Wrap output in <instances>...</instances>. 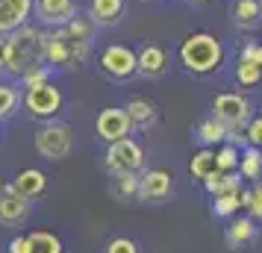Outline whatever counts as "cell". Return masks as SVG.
<instances>
[{
  "instance_id": "cell-20",
  "label": "cell",
  "mask_w": 262,
  "mask_h": 253,
  "mask_svg": "<svg viewBox=\"0 0 262 253\" xmlns=\"http://www.w3.org/2000/svg\"><path fill=\"white\" fill-rule=\"evenodd\" d=\"M203 189L212 194H224V192H238L242 189V174L238 171H215L212 177L203 180Z\"/></svg>"
},
{
  "instance_id": "cell-8",
  "label": "cell",
  "mask_w": 262,
  "mask_h": 253,
  "mask_svg": "<svg viewBox=\"0 0 262 253\" xmlns=\"http://www.w3.org/2000/svg\"><path fill=\"white\" fill-rule=\"evenodd\" d=\"M100 71L112 80H130L136 74V50L130 44H106L100 50Z\"/></svg>"
},
{
  "instance_id": "cell-26",
  "label": "cell",
  "mask_w": 262,
  "mask_h": 253,
  "mask_svg": "<svg viewBox=\"0 0 262 253\" xmlns=\"http://www.w3.org/2000/svg\"><path fill=\"white\" fill-rule=\"evenodd\" d=\"M236 83L242 85V88H253V85L262 83V68L259 65H253L250 59H245V56H238L236 62Z\"/></svg>"
},
{
  "instance_id": "cell-36",
  "label": "cell",
  "mask_w": 262,
  "mask_h": 253,
  "mask_svg": "<svg viewBox=\"0 0 262 253\" xmlns=\"http://www.w3.org/2000/svg\"><path fill=\"white\" fill-rule=\"evenodd\" d=\"M6 253H27V236H15L9 241V250Z\"/></svg>"
},
{
  "instance_id": "cell-29",
  "label": "cell",
  "mask_w": 262,
  "mask_h": 253,
  "mask_svg": "<svg viewBox=\"0 0 262 253\" xmlns=\"http://www.w3.org/2000/svg\"><path fill=\"white\" fill-rule=\"evenodd\" d=\"M238 156H242V147L230 145V142H224V145H218V147H215L218 171H238Z\"/></svg>"
},
{
  "instance_id": "cell-18",
  "label": "cell",
  "mask_w": 262,
  "mask_h": 253,
  "mask_svg": "<svg viewBox=\"0 0 262 253\" xmlns=\"http://www.w3.org/2000/svg\"><path fill=\"white\" fill-rule=\"evenodd\" d=\"M27 253H65V244L50 229H33L27 236Z\"/></svg>"
},
{
  "instance_id": "cell-19",
  "label": "cell",
  "mask_w": 262,
  "mask_h": 253,
  "mask_svg": "<svg viewBox=\"0 0 262 253\" xmlns=\"http://www.w3.org/2000/svg\"><path fill=\"white\" fill-rule=\"evenodd\" d=\"M262 18L259 0H233V21L242 30H253Z\"/></svg>"
},
{
  "instance_id": "cell-4",
  "label": "cell",
  "mask_w": 262,
  "mask_h": 253,
  "mask_svg": "<svg viewBox=\"0 0 262 253\" xmlns=\"http://www.w3.org/2000/svg\"><path fill=\"white\" fill-rule=\"evenodd\" d=\"M33 145H36L38 156L41 159H50V162H59V159H65L68 153H71L74 147V133L71 127L65 124V121H41L38 124L36 135H33Z\"/></svg>"
},
{
  "instance_id": "cell-17",
  "label": "cell",
  "mask_w": 262,
  "mask_h": 253,
  "mask_svg": "<svg viewBox=\"0 0 262 253\" xmlns=\"http://www.w3.org/2000/svg\"><path fill=\"white\" fill-rule=\"evenodd\" d=\"M124 109H127V115L133 121V130L136 127L139 130H150L156 124V118H159V109H156V103L150 97H130Z\"/></svg>"
},
{
  "instance_id": "cell-16",
  "label": "cell",
  "mask_w": 262,
  "mask_h": 253,
  "mask_svg": "<svg viewBox=\"0 0 262 253\" xmlns=\"http://www.w3.org/2000/svg\"><path fill=\"white\" fill-rule=\"evenodd\" d=\"M127 12V3L124 0H89V18L95 21L97 27H112L118 24Z\"/></svg>"
},
{
  "instance_id": "cell-35",
  "label": "cell",
  "mask_w": 262,
  "mask_h": 253,
  "mask_svg": "<svg viewBox=\"0 0 262 253\" xmlns=\"http://www.w3.org/2000/svg\"><path fill=\"white\" fill-rule=\"evenodd\" d=\"M242 56L262 68V44H259V41H248V44H245V50H242Z\"/></svg>"
},
{
  "instance_id": "cell-23",
  "label": "cell",
  "mask_w": 262,
  "mask_h": 253,
  "mask_svg": "<svg viewBox=\"0 0 262 253\" xmlns=\"http://www.w3.org/2000/svg\"><path fill=\"white\" fill-rule=\"evenodd\" d=\"M227 130L224 124L218 118H206V121H201V127H198V139H201L206 147H218V145H224L227 142Z\"/></svg>"
},
{
  "instance_id": "cell-5",
  "label": "cell",
  "mask_w": 262,
  "mask_h": 253,
  "mask_svg": "<svg viewBox=\"0 0 262 253\" xmlns=\"http://www.w3.org/2000/svg\"><path fill=\"white\" fill-rule=\"evenodd\" d=\"M62 103H65V95H62V88L53 80H48V83H41V85H33V88H24V95H21L24 112L36 121L56 118L62 112Z\"/></svg>"
},
{
  "instance_id": "cell-37",
  "label": "cell",
  "mask_w": 262,
  "mask_h": 253,
  "mask_svg": "<svg viewBox=\"0 0 262 253\" xmlns=\"http://www.w3.org/2000/svg\"><path fill=\"white\" fill-rule=\"evenodd\" d=\"M6 56H9V38L0 36V71L6 68Z\"/></svg>"
},
{
  "instance_id": "cell-30",
  "label": "cell",
  "mask_w": 262,
  "mask_h": 253,
  "mask_svg": "<svg viewBox=\"0 0 262 253\" xmlns=\"http://www.w3.org/2000/svg\"><path fill=\"white\" fill-rule=\"evenodd\" d=\"M18 80H21L24 88H33V85H41V83H48V80H53V68H50L48 62H38L33 68H27Z\"/></svg>"
},
{
  "instance_id": "cell-12",
  "label": "cell",
  "mask_w": 262,
  "mask_h": 253,
  "mask_svg": "<svg viewBox=\"0 0 262 253\" xmlns=\"http://www.w3.org/2000/svg\"><path fill=\"white\" fill-rule=\"evenodd\" d=\"M174 192V177L168 168H147L139 177V194L142 200H165Z\"/></svg>"
},
{
  "instance_id": "cell-21",
  "label": "cell",
  "mask_w": 262,
  "mask_h": 253,
  "mask_svg": "<svg viewBox=\"0 0 262 253\" xmlns=\"http://www.w3.org/2000/svg\"><path fill=\"white\" fill-rule=\"evenodd\" d=\"M189 171L194 180H206L218 171V159H215V147H203V150H194V156L189 162Z\"/></svg>"
},
{
  "instance_id": "cell-24",
  "label": "cell",
  "mask_w": 262,
  "mask_h": 253,
  "mask_svg": "<svg viewBox=\"0 0 262 253\" xmlns=\"http://www.w3.org/2000/svg\"><path fill=\"white\" fill-rule=\"evenodd\" d=\"M21 109V88L12 83H0V121H9Z\"/></svg>"
},
{
  "instance_id": "cell-9",
  "label": "cell",
  "mask_w": 262,
  "mask_h": 253,
  "mask_svg": "<svg viewBox=\"0 0 262 253\" xmlns=\"http://www.w3.org/2000/svg\"><path fill=\"white\" fill-rule=\"evenodd\" d=\"M33 212V200H27L21 194L15 192V186L9 182H3L0 186V224H6V227H21L27 224V218Z\"/></svg>"
},
{
  "instance_id": "cell-32",
  "label": "cell",
  "mask_w": 262,
  "mask_h": 253,
  "mask_svg": "<svg viewBox=\"0 0 262 253\" xmlns=\"http://www.w3.org/2000/svg\"><path fill=\"white\" fill-rule=\"evenodd\" d=\"M115 177V194L118 197H136L139 194V174H133V171H118V174H112Z\"/></svg>"
},
{
  "instance_id": "cell-22",
  "label": "cell",
  "mask_w": 262,
  "mask_h": 253,
  "mask_svg": "<svg viewBox=\"0 0 262 253\" xmlns=\"http://www.w3.org/2000/svg\"><path fill=\"white\" fill-rule=\"evenodd\" d=\"M238 174L245 180H262V150L259 147H242V156H238Z\"/></svg>"
},
{
  "instance_id": "cell-25",
  "label": "cell",
  "mask_w": 262,
  "mask_h": 253,
  "mask_svg": "<svg viewBox=\"0 0 262 253\" xmlns=\"http://www.w3.org/2000/svg\"><path fill=\"white\" fill-rule=\"evenodd\" d=\"M242 209V189L238 192H224L212 197V215L215 218H230Z\"/></svg>"
},
{
  "instance_id": "cell-2",
  "label": "cell",
  "mask_w": 262,
  "mask_h": 253,
  "mask_svg": "<svg viewBox=\"0 0 262 253\" xmlns=\"http://www.w3.org/2000/svg\"><path fill=\"white\" fill-rule=\"evenodd\" d=\"M9 56H6V68L3 71L21 77L27 68H33L38 62H45V30L27 21L24 27H18L9 33Z\"/></svg>"
},
{
  "instance_id": "cell-31",
  "label": "cell",
  "mask_w": 262,
  "mask_h": 253,
  "mask_svg": "<svg viewBox=\"0 0 262 253\" xmlns=\"http://www.w3.org/2000/svg\"><path fill=\"white\" fill-rule=\"evenodd\" d=\"M242 206L250 212V218L262 221V180L253 182V189H242Z\"/></svg>"
},
{
  "instance_id": "cell-33",
  "label": "cell",
  "mask_w": 262,
  "mask_h": 253,
  "mask_svg": "<svg viewBox=\"0 0 262 253\" xmlns=\"http://www.w3.org/2000/svg\"><path fill=\"white\" fill-rule=\"evenodd\" d=\"M103 253H142V250H139V244H136L133 239H127V236H115V239L103 247Z\"/></svg>"
},
{
  "instance_id": "cell-3",
  "label": "cell",
  "mask_w": 262,
  "mask_h": 253,
  "mask_svg": "<svg viewBox=\"0 0 262 253\" xmlns=\"http://www.w3.org/2000/svg\"><path fill=\"white\" fill-rule=\"evenodd\" d=\"M92 53V41L74 38L65 27L45 33V62L50 68H80Z\"/></svg>"
},
{
  "instance_id": "cell-10",
  "label": "cell",
  "mask_w": 262,
  "mask_h": 253,
  "mask_svg": "<svg viewBox=\"0 0 262 253\" xmlns=\"http://www.w3.org/2000/svg\"><path fill=\"white\" fill-rule=\"evenodd\" d=\"M95 133L97 139H103V142H118V139H127L133 133V121L127 115V109H103L100 115L95 118Z\"/></svg>"
},
{
  "instance_id": "cell-13",
  "label": "cell",
  "mask_w": 262,
  "mask_h": 253,
  "mask_svg": "<svg viewBox=\"0 0 262 253\" xmlns=\"http://www.w3.org/2000/svg\"><path fill=\"white\" fill-rule=\"evenodd\" d=\"M33 15V0H0V36L24 27Z\"/></svg>"
},
{
  "instance_id": "cell-11",
  "label": "cell",
  "mask_w": 262,
  "mask_h": 253,
  "mask_svg": "<svg viewBox=\"0 0 262 253\" xmlns=\"http://www.w3.org/2000/svg\"><path fill=\"white\" fill-rule=\"evenodd\" d=\"M33 15L41 27H65L77 15V3L74 0H33Z\"/></svg>"
},
{
  "instance_id": "cell-6",
  "label": "cell",
  "mask_w": 262,
  "mask_h": 253,
  "mask_svg": "<svg viewBox=\"0 0 262 253\" xmlns=\"http://www.w3.org/2000/svg\"><path fill=\"white\" fill-rule=\"evenodd\" d=\"M212 118H218L227 130H238L250 121V100L238 91H218L212 97Z\"/></svg>"
},
{
  "instance_id": "cell-27",
  "label": "cell",
  "mask_w": 262,
  "mask_h": 253,
  "mask_svg": "<svg viewBox=\"0 0 262 253\" xmlns=\"http://www.w3.org/2000/svg\"><path fill=\"white\" fill-rule=\"evenodd\" d=\"M256 236V227H253V218H236L230 227H227V241L230 244H248L250 239Z\"/></svg>"
},
{
  "instance_id": "cell-28",
  "label": "cell",
  "mask_w": 262,
  "mask_h": 253,
  "mask_svg": "<svg viewBox=\"0 0 262 253\" xmlns=\"http://www.w3.org/2000/svg\"><path fill=\"white\" fill-rule=\"evenodd\" d=\"M65 30H68V33H71L74 38H83V41H92V38H95V33H97V24L95 21H92V18H89V15H74L71 21H68V24H65Z\"/></svg>"
},
{
  "instance_id": "cell-38",
  "label": "cell",
  "mask_w": 262,
  "mask_h": 253,
  "mask_svg": "<svg viewBox=\"0 0 262 253\" xmlns=\"http://www.w3.org/2000/svg\"><path fill=\"white\" fill-rule=\"evenodd\" d=\"M191 3H209V0H191Z\"/></svg>"
},
{
  "instance_id": "cell-1",
  "label": "cell",
  "mask_w": 262,
  "mask_h": 253,
  "mask_svg": "<svg viewBox=\"0 0 262 253\" xmlns=\"http://www.w3.org/2000/svg\"><path fill=\"white\" fill-rule=\"evenodd\" d=\"M177 59L189 74H212L224 65V44L212 36V33H189L180 41Z\"/></svg>"
},
{
  "instance_id": "cell-7",
  "label": "cell",
  "mask_w": 262,
  "mask_h": 253,
  "mask_svg": "<svg viewBox=\"0 0 262 253\" xmlns=\"http://www.w3.org/2000/svg\"><path fill=\"white\" fill-rule=\"evenodd\" d=\"M106 168L112 174H118V171H133V174H139L144 168V150L142 145L127 135V139H118V142H109L106 147Z\"/></svg>"
},
{
  "instance_id": "cell-34",
  "label": "cell",
  "mask_w": 262,
  "mask_h": 253,
  "mask_svg": "<svg viewBox=\"0 0 262 253\" xmlns=\"http://www.w3.org/2000/svg\"><path fill=\"white\" fill-rule=\"evenodd\" d=\"M245 139H248L250 147H259L262 150V115H256V118H250L245 124Z\"/></svg>"
},
{
  "instance_id": "cell-14",
  "label": "cell",
  "mask_w": 262,
  "mask_h": 253,
  "mask_svg": "<svg viewBox=\"0 0 262 253\" xmlns=\"http://www.w3.org/2000/svg\"><path fill=\"white\" fill-rule=\"evenodd\" d=\"M15 192L21 194V197H27V200H36V197H41V194L48 192V174L38 168H24L15 174Z\"/></svg>"
},
{
  "instance_id": "cell-39",
  "label": "cell",
  "mask_w": 262,
  "mask_h": 253,
  "mask_svg": "<svg viewBox=\"0 0 262 253\" xmlns=\"http://www.w3.org/2000/svg\"><path fill=\"white\" fill-rule=\"evenodd\" d=\"M259 6H262V0H259Z\"/></svg>"
},
{
  "instance_id": "cell-15",
  "label": "cell",
  "mask_w": 262,
  "mask_h": 253,
  "mask_svg": "<svg viewBox=\"0 0 262 253\" xmlns=\"http://www.w3.org/2000/svg\"><path fill=\"white\" fill-rule=\"evenodd\" d=\"M165 68H168V53L159 44H144L136 53V74H142V77H159V74H165Z\"/></svg>"
}]
</instances>
